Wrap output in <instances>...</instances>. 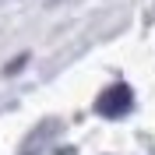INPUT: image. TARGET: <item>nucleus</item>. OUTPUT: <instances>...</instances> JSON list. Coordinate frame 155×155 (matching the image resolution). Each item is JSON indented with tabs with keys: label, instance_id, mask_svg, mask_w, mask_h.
Returning a JSON list of instances; mask_svg holds the SVG:
<instances>
[{
	"label": "nucleus",
	"instance_id": "nucleus-1",
	"mask_svg": "<svg viewBox=\"0 0 155 155\" xmlns=\"http://www.w3.org/2000/svg\"><path fill=\"white\" fill-rule=\"evenodd\" d=\"M95 109L102 116H109V120H120V116H127L130 109H134V92H130V85H124V81H116V85H109L102 95H99Z\"/></svg>",
	"mask_w": 155,
	"mask_h": 155
}]
</instances>
